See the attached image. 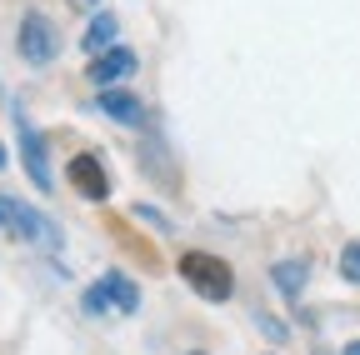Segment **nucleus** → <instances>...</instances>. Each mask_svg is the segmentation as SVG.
<instances>
[{
  "label": "nucleus",
  "instance_id": "obj_1",
  "mask_svg": "<svg viewBox=\"0 0 360 355\" xmlns=\"http://www.w3.org/2000/svg\"><path fill=\"white\" fill-rule=\"evenodd\" d=\"M180 280H186L200 300H210V305H225L236 295L231 265H225L220 255H210V250H186V255H180Z\"/></svg>",
  "mask_w": 360,
  "mask_h": 355
},
{
  "label": "nucleus",
  "instance_id": "obj_2",
  "mask_svg": "<svg viewBox=\"0 0 360 355\" xmlns=\"http://www.w3.org/2000/svg\"><path fill=\"white\" fill-rule=\"evenodd\" d=\"M85 310L90 316H135V310H141V285L130 276H120V271H110L85 290Z\"/></svg>",
  "mask_w": 360,
  "mask_h": 355
},
{
  "label": "nucleus",
  "instance_id": "obj_3",
  "mask_svg": "<svg viewBox=\"0 0 360 355\" xmlns=\"http://www.w3.org/2000/svg\"><path fill=\"white\" fill-rule=\"evenodd\" d=\"M0 231H11L30 245H45V250H60V231L40 210H30L25 200H11V195H0Z\"/></svg>",
  "mask_w": 360,
  "mask_h": 355
},
{
  "label": "nucleus",
  "instance_id": "obj_4",
  "mask_svg": "<svg viewBox=\"0 0 360 355\" xmlns=\"http://www.w3.org/2000/svg\"><path fill=\"white\" fill-rule=\"evenodd\" d=\"M15 46H20V60L51 65V60L60 56V35H56V25L45 20L40 11H25V15H20V30H15Z\"/></svg>",
  "mask_w": 360,
  "mask_h": 355
},
{
  "label": "nucleus",
  "instance_id": "obj_5",
  "mask_svg": "<svg viewBox=\"0 0 360 355\" xmlns=\"http://www.w3.org/2000/svg\"><path fill=\"white\" fill-rule=\"evenodd\" d=\"M20 160H25V175L35 181V191H51L56 186L51 181V155H45V136L25 125V115H20Z\"/></svg>",
  "mask_w": 360,
  "mask_h": 355
},
{
  "label": "nucleus",
  "instance_id": "obj_6",
  "mask_svg": "<svg viewBox=\"0 0 360 355\" xmlns=\"http://www.w3.org/2000/svg\"><path fill=\"white\" fill-rule=\"evenodd\" d=\"M135 51H125V46H110V51H101L96 60H90V80L101 85V91H110V85H120V80H130L135 75Z\"/></svg>",
  "mask_w": 360,
  "mask_h": 355
},
{
  "label": "nucleus",
  "instance_id": "obj_7",
  "mask_svg": "<svg viewBox=\"0 0 360 355\" xmlns=\"http://www.w3.org/2000/svg\"><path fill=\"white\" fill-rule=\"evenodd\" d=\"M96 110L105 115V120H115V125H146V105H141V96H130V91H120V85H110V91H101L96 96Z\"/></svg>",
  "mask_w": 360,
  "mask_h": 355
},
{
  "label": "nucleus",
  "instance_id": "obj_8",
  "mask_svg": "<svg viewBox=\"0 0 360 355\" xmlns=\"http://www.w3.org/2000/svg\"><path fill=\"white\" fill-rule=\"evenodd\" d=\"M70 186H75L85 200H105V195H110V175H105L101 155H75V160H70Z\"/></svg>",
  "mask_w": 360,
  "mask_h": 355
},
{
  "label": "nucleus",
  "instance_id": "obj_9",
  "mask_svg": "<svg viewBox=\"0 0 360 355\" xmlns=\"http://www.w3.org/2000/svg\"><path fill=\"white\" fill-rule=\"evenodd\" d=\"M270 280H276V290L285 295V300H295L300 290H305V280H310V260H281V265H270Z\"/></svg>",
  "mask_w": 360,
  "mask_h": 355
},
{
  "label": "nucleus",
  "instance_id": "obj_10",
  "mask_svg": "<svg viewBox=\"0 0 360 355\" xmlns=\"http://www.w3.org/2000/svg\"><path fill=\"white\" fill-rule=\"evenodd\" d=\"M80 46H85V56L110 51V46H115V15H110V11H96V15H90V25H85V40H80Z\"/></svg>",
  "mask_w": 360,
  "mask_h": 355
},
{
  "label": "nucleus",
  "instance_id": "obj_11",
  "mask_svg": "<svg viewBox=\"0 0 360 355\" xmlns=\"http://www.w3.org/2000/svg\"><path fill=\"white\" fill-rule=\"evenodd\" d=\"M340 276H345L350 285H360V240H350V245L340 250Z\"/></svg>",
  "mask_w": 360,
  "mask_h": 355
},
{
  "label": "nucleus",
  "instance_id": "obj_12",
  "mask_svg": "<svg viewBox=\"0 0 360 355\" xmlns=\"http://www.w3.org/2000/svg\"><path fill=\"white\" fill-rule=\"evenodd\" d=\"M340 355H360V340H350V345H345V350H340Z\"/></svg>",
  "mask_w": 360,
  "mask_h": 355
},
{
  "label": "nucleus",
  "instance_id": "obj_13",
  "mask_svg": "<svg viewBox=\"0 0 360 355\" xmlns=\"http://www.w3.org/2000/svg\"><path fill=\"white\" fill-rule=\"evenodd\" d=\"M0 170H6V141H0Z\"/></svg>",
  "mask_w": 360,
  "mask_h": 355
}]
</instances>
